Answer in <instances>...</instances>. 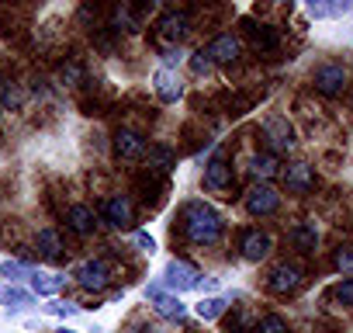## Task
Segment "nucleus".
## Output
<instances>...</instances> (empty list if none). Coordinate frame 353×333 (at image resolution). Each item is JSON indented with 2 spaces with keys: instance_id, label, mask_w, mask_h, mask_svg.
<instances>
[{
  "instance_id": "obj_15",
  "label": "nucleus",
  "mask_w": 353,
  "mask_h": 333,
  "mask_svg": "<svg viewBox=\"0 0 353 333\" xmlns=\"http://www.w3.org/2000/svg\"><path fill=\"white\" fill-rule=\"evenodd\" d=\"M208 56H212V63H232L239 56V39L236 35H219L208 46Z\"/></svg>"
},
{
  "instance_id": "obj_19",
  "label": "nucleus",
  "mask_w": 353,
  "mask_h": 333,
  "mask_svg": "<svg viewBox=\"0 0 353 333\" xmlns=\"http://www.w3.org/2000/svg\"><path fill=\"white\" fill-rule=\"evenodd\" d=\"M250 39H253V49H260V53H274L281 46V35L270 25H253L250 28Z\"/></svg>"
},
{
  "instance_id": "obj_8",
  "label": "nucleus",
  "mask_w": 353,
  "mask_h": 333,
  "mask_svg": "<svg viewBox=\"0 0 353 333\" xmlns=\"http://www.w3.org/2000/svg\"><path fill=\"white\" fill-rule=\"evenodd\" d=\"M229 184H232V166H229L225 156H215V160L205 166V188H212V191H225Z\"/></svg>"
},
{
  "instance_id": "obj_13",
  "label": "nucleus",
  "mask_w": 353,
  "mask_h": 333,
  "mask_svg": "<svg viewBox=\"0 0 353 333\" xmlns=\"http://www.w3.org/2000/svg\"><path fill=\"white\" fill-rule=\"evenodd\" d=\"M270 236L267 233H260V229H253V233H246L243 236V257L246 260H263L267 254H270Z\"/></svg>"
},
{
  "instance_id": "obj_17",
  "label": "nucleus",
  "mask_w": 353,
  "mask_h": 333,
  "mask_svg": "<svg viewBox=\"0 0 353 333\" xmlns=\"http://www.w3.org/2000/svg\"><path fill=\"white\" fill-rule=\"evenodd\" d=\"M39 250H42V257L46 260H66V247H63V240H59V233L56 229H42L39 233Z\"/></svg>"
},
{
  "instance_id": "obj_21",
  "label": "nucleus",
  "mask_w": 353,
  "mask_h": 333,
  "mask_svg": "<svg viewBox=\"0 0 353 333\" xmlns=\"http://www.w3.org/2000/svg\"><path fill=\"white\" fill-rule=\"evenodd\" d=\"M0 305L25 309V305H32V292H25V288H18V285H0Z\"/></svg>"
},
{
  "instance_id": "obj_25",
  "label": "nucleus",
  "mask_w": 353,
  "mask_h": 333,
  "mask_svg": "<svg viewBox=\"0 0 353 333\" xmlns=\"http://www.w3.org/2000/svg\"><path fill=\"white\" fill-rule=\"evenodd\" d=\"M0 274L14 285V281H21V278H32L35 271H32L28 264H18V260H0Z\"/></svg>"
},
{
  "instance_id": "obj_1",
  "label": "nucleus",
  "mask_w": 353,
  "mask_h": 333,
  "mask_svg": "<svg viewBox=\"0 0 353 333\" xmlns=\"http://www.w3.org/2000/svg\"><path fill=\"white\" fill-rule=\"evenodd\" d=\"M222 233H225V222H222V216H219L212 205H205V202L184 205V236H188L191 243H198V247H215V243L222 240Z\"/></svg>"
},
{
  "instance_id": "obj_22",
  "label": "nucleus",
  "mask_w": 353,
  "mask_h": 333,
  "mask_svg": "<svg viewBox=\"0 0 353 333\" xmlns=\"http://www.w3.org/2000/svg\"><path fill=\"white\" fill-rule=\"evenodd\" d=\"M21 104H25V94H21V87L8 80L4 87H0V111H4V108H8V111H18Z\"/></svg>"
},
{
  "instance_id": "obj_26",
  "label": "nucleus",
  "mask_w": 353,
  "mask_h": 333,
  "mask_svg": "<svg viewBox=\"0 0 353 333\" xmlns=\"http://www.w3.org/2000/svg\"><path fill=\"white\" fill-rule=\"evenodd\" d=\"M253 174H256V178H270V174H277V156H274V153L253 156Z\"/></svg>"
},
{
  "instance_id": "obj_29",
  "label": "nucleus",
  "mask_w": 353,
  "mask_h": 333,
  "mask_svg": "<svg viewBox=\"0 0 353 333\" xmlns=\"http://www.w3.org/2000/svg\"><path fill=\"white\" fill-rule=\"evenodd\" d=\"M212 66H215V63H212L208 49H201V53H194V56H191V70H194V73H208Z\"/></svg>"
},
{
  "instance_id": "obj_6",
  "label": "nucleus",
  "mask_w": 353,
  "mask_h": 333,
  "mask_svg": "<svg viewBox=\"0 0 353 333\" xmlns=\"http://www.w3.org/2000/svg\"><path fill=\"white\" fill-rule=\"evenodd\" d=\"M114 153L121 160H139V156H145V139L135 129H118L114 132Z\"/></svg>"
},
{
  "instance_id": "obj_9",
  "label": "nucleus",
  "mask_w": 353,
  "mask_h": 333,
  "mask_svg": "<svg viewBox=\"0 0 353 333\" xmlns=\"http://www.w3.org/2000/svg\"><path fill=\"white\" fill-rule=\"evenodd\" d=\"M270 292H277V295H288V292H294L298 285H301V271L294 267V264H281V267H274L270 271Z\"/></svg>"
},
{
  "instance_id": "obj_12",
  "label": "nucleus",
  "mask_w": 353,
  "mask_h": 333,
  "mask_svg": "<svg viewBox=\"0 0 353 333\" xmlns=\"http://www.w3.org/2000/svg\"><path fill=\"white\" fill-rule=\"evenodd\" d=\"M104 219L111 222V226H128L132 222V202L125 198V195H114V198H108L104 202Z\"/></svg>"
},
{
  "instance_id": "obj_11",
  "label": "nucleus",
  "mask_w": 353,
  "mask_h": 333,
  "mask_svg": "<svg viewBox=\"0 0 353 333\" xmlns=\"http://www.w3.org/2000/svg\"><path fill=\"white\" fill-rule=\"evenodd\" d=\"M284 181H288V191H294V195H305V191H312V184H315V174H312V166H308V163H294V166H288Z\"/></svg>"
},
{
  "instance_id": "obj_36",
  "label": "nucleus",
  "mask_w": 353,
  "mask_h": 333,
  "mask_svg": "<svg viewBox=\"0 0 353 333\" xmlns=\"http://www.w3.org/2000/svg\"><path fill=\"white\" fill-rule=\"evenodd\" d=\"M63 333H77V330H63Z\"/></svg>"
},
{
  "instance_id": "obj_30",
  "label": "nucleus",
  "mask_w": 353,
  "mask_h": 333,
  "mask_svg": "<svg viewBox=\"0 0 353 333\" xmlns=\"http://www.w3.org/2000/svg\"><path fill=\"white\" fill-rule=\"evenodd\" d=\"M336 298H339L343 305H353V278L339 281V288H336Z\"/></svg>"
},
{
  "instance_id": "obj_23",
  "label": "nucleus",
  "mask_w": 353,
  "mask_h": 333,
  "mask_svg": "<svg viewBox=\"0 0 353 333\" xmlns=\"http://www.w3.org/2000/svg\"><path fill=\"white\" fill-rule=\"evenodd\" d=\"M291 236H294L298 250H305V254L319 247V233H315V226H312V222H301V226H294V233H291Z\"/></svg>"
},
{
  "instance_id": "obj_10",
  "label": "nucleus",
  "mask_w": 353,
  "mask_h": 333,
  "mask_svg": "<svg viewBox=\"0 0 353 333\" xmlns=\"http://www.w3.org/2000/svg\"><path fill=\"white\" fill-rule=\"evenodd\" d=\"M346 87V70L343 66H322L319 73H315V91L319 94H339Z\"/></svg>"
},
{
  "instance_id": "obj_2",
  "label": "nucleus",
  "mask_w": 353,
  "mask_h": 333,
  "mask_svg": "<svg viewBox=\"0 0 353 333\" xmlns=\"http://www.w3.org/2000/svg\"><path fill=\"white\" fill-rule=\"evenodd\" d=\"M201 278H205V274H201L198 267L184 264V260H170L166 271H163V285L173 288V292H191V288L201 285Z\"/></svg>"
},
{
  "instance_id": "obj_28",
  "label": "nucleus",
  "mask_w": 353,
  "mask_h": 333,
  "mask_svg": "<svg viewBox=\"0 0 353 333\" xmlns=\"http://www.w3.org/2000/svg\"><path fill=\"white\" fill-rule=\"evenodd\" d=\"M256 333H291V330H288V323L281 316H263L256 323Z\"/></svg>"
},
{
  "instance_id": "obj_32",
  "label": "nucleus",
  "mask_w": 353,
  "mask_h": 333,
  "mask_svg": "<svg viewBox=\"0 0 353 333\" xmlns=\"http://www.w3.org/2000/svg\"><path fill=\"white\" fill-rule=\"evenodd\" d=\"M156 163H159V171H170V163H173V156H170V149H152L149 153Z\"/></svg>"
},
{
  "instance_id": "obj_5",
  "label": "nucleus",
  "mask_w": 353,
  "mask_h": 333,
  "mask_svg": "<svg viewBox=\"0 0 353 333\" xmlns=\"http://www.w3.org/2000/svg\"><path fill=\"white\" fill-rule=\"evenodd\" d=\"M145 298H149V302L156 305V312H159V316H166V319H184V312H188L181 298H176V295H166V292H163V288H156V285H149V288H145Z\"/></svg>"
},
{
  "instance_id": "obj_31",
  "label": "nucleus",
  "mask_w": 353,
  "mask_h": 333,
  "mask_svg": "<svg viewBox=\"0 0 353 333\" xmlns=\"http://www.w3.org/2000/svg\"><path fill=\"white\" fill-rule=\"evenodd\" d=\"M46 312H49V316H73L77 305H73V302H52V305H46Z\"/></svg>"
},
{
  "instance_id": "obj_27",
  "label": "nucleus",
  "mask_w": 353,
  "mask_h": 333,
  "mask_svg": "<svg viewBox=\"0 0 353 333\" xmlns=\"http://www.w3.org/2000/svg\"><path fill=\"white\" fill-rule=\"evenodd\" d=\"M346 11H350V4H312L308 8L312 18H332V15H346Z\"/></svg>"
},
{
  "instance_id": "obj_34",
  "label": "nucleus",
  "mask_w": 353,
  "mask_h": 333,
  "mask_svg": "<svg viewBox=\"0 0 353 333\" xmlns=\"http://www.w3.org/2000/svg\"><path fill=\"white\" fill-rule=\"evenodd\" d=\"M135 243H139V247H145L149 254L156 250V243H152V236H149V233H135Z\"/></svg>"
},
{
  "instance_id": "obj_18",
  "label": "nucleus",
  "mask_w": 353,
  "mask_h": 333,
  "mask_svg": "<svg viewBox=\"0 0 353 333\" xmlns=\"http://www.w3.org/2000/svg\"><path fill=\"white\" fill-rule=\"evenodd\" d=\"M267 139L274 142V149H291L294 146V132L284 118H270L267 122Z\"/></svg>"
},
{
  "instance_id": "obj_7",
  "label": "nucleus",
  "mask_w": 353,
  "mask_h": 333,
  "mask_svg": "<svg viewBox=\"0 0 353 333\" xmlns=\"http://www.w3.org/2000/svg\"><path fill=\"white\" fill-rule=\"evenodd\" d=\"M77 281L87 292H101L108 285V264L104 260H87L83 267H77Z\"/></svg>"
},
{
  "instance_id": "obj_35",
  "label": "nucleus",
  "mask_w": 353,
  "mask_h": 333,
  "mask_svg": "<svg viewBox=\"0 0 353 333\" xmlns=\"http://www.w3.org/2000/svg\"><path fill=\"white\" fill-rule=\"evenodd\" d=\"M77 77H80V66H77V63L63 66V80H77Z\"/></svg>"
},
{
  "instance_id": "obj_4",
  "label": "nucleus",
  "mask_w": 353,
  "mask_h": 333,
  "mask_svg": "<svg viewBox=\"0 0 353 333\" xmlns=\"http://www.w3.org/2000/svg\"><path fill=\"white\" fill-rule=\"evenodd\" d=\"M152 87H156L159 101H166V104H173V101H181V97H184V84H181V77H176L173 70H166V66H159V70L152 73Z\"/></svg>"
},
{
  "instance_id": "obj_33",
  "label": "nucleus",
  "mask_w": 353,
  "mask_h": 333,
  "mask_svg": "<svg viewBox=\"0 0 353 333\" xmlns=\"http://www.w3.org/2000/svg\"><path fill=\"white\" fill-rule=\"evenodd\" d=\"M336 267H353V250H350V247H343V250L336 254Z\"/></svg>"
},
{
  "instance_id": "obj_16",
  "label": "nucleus",
  "mask_w": 353,
  "mask_h": 333,
  "mask_svg": "<svg viewBox=\"0 0 353 333\" xmlns=\"http://www.w3.org/2000/svg\"><path fill=\"white\" fill-rule=\"evenodd\" d=\"M66 222H70V229L80 233V236H87V233L97 229V216H94L87 205H73V209L66 212Z\"/></svg>"
},
{
  "instance_id": "obj_24",
  "label": "nucleus",
  "mask_w": 353,
  "mask_h": 333,
  "mask_svg": "<svg viewBox=\"0 0 353 333\" xmlns=\"http://www.w3.org/2000/svg\"><path fill=\"white\" fill-rule=\"evenodd\" d=\"M225 305H229V298H222V295L201 298V302H198V316H201V319H219V316L225 312Z\"/></svg>"
},
{
  "instance_id": "obj_14",
  "label": "nucleus",
  "mask_w": 353,
  "mask_h": 333,
  "mask_svg": "<svg viewBox=\"0 0 353 333\" xmlns=\"http://www.w3.org/2000/svg\"><path fill=\"white\" fill-rule=\"evenodd\" d=\"M159 35H163L166 42H181V39L188 35V15H184V11H170V15L159 21Z\"/></svg>"
},
{
  "instance_id": "obj_20",
  "label": "nucleus",
  "mask_w": 353,
  "mask_h": 333,
  "mask_svg": "<svg viewBox=\"0 0 353 333\" xmlns=\"http://www.w3.org/2000/svg\"><path fill=\"white\" fill-rule=\"evenodd\" d=\"M63 285H66V274H42V271L32 274V292L35 295H56Z\"/></svg>"
},
{
  "instance_id": "obj_3",
  "label": "nucleus",
  "mask_w": 353,
  "mask_h": 333,
  "mask_svg": "<svg viewBox=\"0 0 353 333\" xmlns=\"http://www.w3.org/2000/svg\"><path fill=\"white\" fill-rule=\"evenodd\" d=\"M246 209L253 216H274L281 209V195L270 188V184H256L250 195H246Z\"/></svg>"
}]
</instances>
